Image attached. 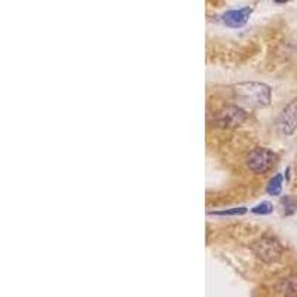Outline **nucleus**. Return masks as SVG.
<instances>
[{"label":"nucleus","instance_id":"f257e3e1","mask_svg":"<svg viewBox=\"0 0 297 297\" xmlns=\"http://www.w3.org/2000/svg\"><path fill=\"white\" fill-rule=\"evenodd\" d=\"M235 97L242 101L244 104L260 109V107H268L272 100V89L266 83L260 82H244L238 83L233 89Z\"/></svg>","mask_w":297,"mask_h":297},{"label":"nucleus","instance_id":"f03ea898","mask_svg":"<svg viewBox=\"0 0 297 297\" xmlns=\"http://www.w3.org/2000/svg\"><path fill=\"white\" fill-rule=\"evenodd\" d=\"M251 251L260 262L268 265H272L283 257V245L277 238L272 236H263L253 242Z\"/></svg>","mask_w":297,"mask_h":297},{"label":"nucleus","instance_id":"7ed1b4c3","mask_svg":"<svg viewBox=\"0 0 297 297\" xmlns=\"http://www.w3.org/2000/svg\"><path fill=\"white\" fill-rule=\"evenodd\" d=\"M277 163V154L265 148H257L250 151L247 156V166L256 174H265L274 168Z\"/></svg>","mask_w":297,"mask_h":297},{"label":"nucleus","instance_id":"20e7f679","mask_svg":"<svg viewBox=\"0 0 297 297\" xmlns=\"http://www.w3.org/2000/svg\"><path fill=\"white\" fill-rule=\"evenodd\" d=\"M248 118V113L239 107V106H226L220 109L216 115H214V124L220 128H236L239 125H242Z\"/></svg>","mask_w":297,"mask_h":297},{"label":"nucleus","instance_id":"39448f33","mask_svg":"<svg viewBox=\"0 0 297 297\" xmlns=\"http://www.w3.org/2000/svg\"><path fill=\"white\" fill-rule=\"evenodd\" d=\"M297 128V100L292 101L278 119V130L284 136H292Z\"/></svg>","mask_w":297,"mask_h":297},{"label":"nucleus","instance_id":"423d86ee","mask_svg":"<svg viewBox=\"0 0 297 297\" xmlns=\"http://www.w3.org/2000/svg\"><path fill=\"white\" fill-rule=\"evenodd\" d=\"M251 12H253V7H250V6L238 9V10H227L223 15V24H226L230 28H241L248 22Z\"/></svg>","mask_w":297,"mask_h":297},{"label":"nucleus","instance_id":"0eeeda50","mask_svg":"<svg viewBox=\"0 0 297 297\" xmlns=\"http://www.w3.org/2000/svg\"><path fill=\"white\" fill-rule=\"evenodd\" d=\"M278 290L284 296H297V275H292L289 278H284L280 283Z\"/></svg>","mask_w":297,"mask_h":297},{"label":"nucleus","instance_id":"6e6552de","mask_svg":"<svg viewBox=\"0 0 297 297\" xmlns=\"http://www.w3.org/2000/svg\"><path fill=\"white\" fill-rule=\"evenodd\" d=\"M280 204L286 216H293L297 211V201L293 196H283Z\"/></svg>","mask_w":297,"mask_h":297},{"label":"nucleus","instance_id":"1a4fd4ad","mask_svg":"<svg viewBox=\"0 0 297 297\" xmlns=\"http://www.w3.org/2000/svg\"><path fill=\"white\" fill-rule=\"evenodd\" d=\"M283 190V175L277 174L268 184V193L272 196H280Z\"/></svg>","mask_w":297,"mask_h":297},{"label":"nucleus","instance_id":"9d476101","mask_svg":"<svg viewBox=\"0 0 297 297\" xmlns=\"http://www.w3.org/2000/svg\"><path fill=\"white\" fill-rule=\"evenodd\" d=\"M274 211V205L268 201H263L262 204L256 205L251 208V213L253 214H259V216H266V214H271Z\"/></svg>","mask_w":297,"mask_h":297},{"label":"nucleus","instance_id":"9b49d317","mask_svg":"<svg viewBox=\"0 0 297 297\" xmlns=\"http://www.w3.org/2000/svg\"><path fill=\"white\" fill-rule=\"evenodd\" d=\"M247 213L245 207H239V208H232V210H226V211H211V216H242Z\"/></svg>","mask_w":297,"mask_h":297},{"label":"nucleus","instance_id":"f8f14e48","mask_svg":"<svg viewBox=\"0 0 297 297\" xmlns=\"http://www.w3.org/2000/svg\"><path fill=\"white\" fill-rule=\"evenodd\" d=\"M275 3H278V4H283V3H287L289 0H274Z\"/></svg>","mask_w":297,"mask_h":297}]
</instances>
